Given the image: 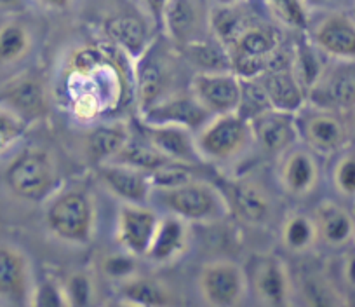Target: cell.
Here are the masks:
<instances>
[{
  "mask_svg": "<svg viewBox=\"0 0 355 307\" xmlns=\"http://www.w3.org/2000/svg\"><path fill=\"white\" fill-rule=\"evenodd\" d=\"M230 196L227 197L230 210H234L245 224L263 225L272 215V201L258 183L242 180L232 183Z\"/></svg>",
  "mask_w": 355,
  "mask_h": 307,
  "instance_id": "23",
  "label": "cell"
},
{
  "mask_svg": "<svg viewBox=\"0 0 355 307\" xmlns=\"http://www.w3.org/2000/svg\"><path fill=\"white\" fill-rule=\"evenodd\" d=\"M129 140L131 131L125 122H108L91 129L85 138V152L94 165L100 166L114 161Z\"/></svg>",
  "mask_w": 355,
  "mask_h": 307,
  "instance_id": "24",
  "label": "cell"
},
{
  "mask_svg": "<svg viewBox=\"0 0 355 307\" xmlns=\"http://www.w3.org/2000/svg\"><path fill=\"white\" fill-rule=\"evenodd\" d=\"M266 8L284 28L296 32L309 28L310 13L306 0H266Z\"/></svg>",
  "mask_w": 355,
  "mask_h": 307,
  "instance_id": "34",
  "label": "cell"
},
{
  "mask_svg": "<svg viewBox=\"0 0 355 307\" xmlns=\"http://www.w3.org/2000/svg\"><path fill=\"white\" fill-rule=\"evenodd\" d=\"M216 4H239V2H245V0H214Z\"/></svg>",
  "mask_w": 355,
  "mask_h": 307,
  "instance_id": "47",
  "label": "cell"
},
{
  "mask_svg": "<svg viewBox=\"0 0 355 307\" xmlns=\"http://www.w3.org/2000/svg\"><path fill=\"white\" fill-rule=\"evenodd\" d=\"M291 68L296 77H298L300 83H302V86L305 88L306 93L315 84V81L319 79V75L324 70V67H320V61L317 58L315 51L310 46L296 47L295 63H293Z\"/></svg>",
  "mask_w": 355,
  "mask_h": 307,
  "instance_id": "37",
  "label": "cell"
},
{
  "mask_svg": "<svg viewBox=\"0 0 355 307\" xmlns=\"http://www.w3.org/2000/svg\"><path fill=\"white\" fill-rule=\"evenodd\" d=\"M98 176L105 189L122 203L146 204L153 190L150 173L131 168L122 163H103L98 166Z\"/></svg>",
  "mask_w": 355,
  "mask_h": 307,
  "instance_id": "15",
  "label": "cell"
},
{
  "mask_svg": "<svg viewBox=\"0 0 355 307\" xmlns=\"http://www.w3.org/2000/svg\"><path fill=\"white\" fill-rule=\"evenodd\" d=\"M213 115L197 101L192 93L167 94L157 103L141 110L143 124L182 126L197 133Z\"/></svg>",
  "mask_w": 355,
  "mask_h": 307,
  "instance_id": "12",
  "label": "cell"
},
{
  "mask_svg": "<svg viewBox=\"0 0 355 307\" xmlns=\"http://www.w3.org/2000/svg\"><path fill=\"white\" fill-rule=\"evenodd\" d=\"M33 37L28 26L19 22L0 25V65H15L28 56Z\"/></svg>",
  "mask_w": 355,
  "mask_h": 307,
  "instance_id": "31",
  "label": "cell"
},
{
  "mask_svg": "<svg viewBox=\"0 0 355 307\" xmlns=\"http://www.w3.org/2000/svg\"><path fill=\"white\" fill-rule=\"evenodd\" d=\"M200 2L202 0H167L160 26L173 42L187 46L200 39L204 22Z\"/></svg>",
  "mask_w": 355,
  "mask_h": 307,
  "instance_id": "20",
  "label": "cell"
},
{
  "mask_svg": "<svg viewBox=\"0 0 355 307\" xmlns=\"http://www.w3.org/2000/svg\"><path fill=\"white\" fill-rule=\"evenodd\" d=\"M242 4H216L211 9L209 16H207V26L211 32L214 33L216 40H220L225 47L241 33V30L245 25H249V19L245 18L244 11H242Z\"/></svg>",
  "mask_w": 355,
  "mask_h": 307,
  "instance_id": "30",
  "label": "cell"
},
{
  "mask_svg": "<svg viewBox=\"0 0 355 307\" xmlns=\"http://www.w3.org/2000/svg\"><path fill=\"white\" fill-rule=\"evenodd\" d=\"M23 0H0V9H16L21 6Z\"/></svg>",
  "mask_w": 355,
  "mask_h": 307,
  "instance_id": "46",
  "label": "cell"
},
{
  "mask_svg": "<svg viewBox=\"0 0 355 307\" xmlns=\"http://www.w3.org/2000/svg\"><path fill=\"white\" fill-rule=\"evenodd\" d=\"M249 124H251L252 142L258 143L268 154L288 152L300 138L296 114L291 112L268 108L249 119Z\"/></svg>",
  "mask_w": 355,
  "mask_h": 307,
  "instance_id": "13",
  "label": "cell"
},
{
  "mask_svg": "<svg viewBox=\"0 0 355 307\" xmlns=\"http://www.w3.org/2000/svg\"><path fill=\"white\" fill-rule=\"evenodd\" d=\"M190 93L211 115L232 114L241 105L242 79L234 70L197 72L190 81Z\"/></svg>",
  "mask_w": 355,
  "mask_h": 307,
  "instance_id": "9",
  "label": "cell"
},
{
  "mask_svg": "<svg viewBox=\"0 0 355 307\" xmlns=\"http://www.w3.org/2000/svg\"><path fill=\"white\" fill-rule=\"evenodd\" d=\"M251 288L263 306L282 307L291 304L293 283L288 265L279 257H263L252 269Z\"/></svg>",
  "mask_w": 355,
  "mask_h": 307,
  "instance_id": "14",
  "label": "cell"
},
{
  "mask_svg": "<svg viewBox=\"0 0 355 307\" xmlns=\"http://www.w3.org/2000/svg\"><path fill=\"white\" fill-rule=\"evenodd\" d=\"M159 218V215L145 204L122 203L115 224V238L119 247L136 258L145 257Z\"/></svg>",
  "mask_w": 355,
  "mask_h": 307,
  "instance_id": "11",
  "label": "cell"
},
{
  "mask_svg": "<svg viewBox=\"0 0 355 307\" xmlns=\"http://www.w3.org/2000/svg\"><path fill=\"white\" fill-rule=\"evenodd\" d=\"M281 32L265 23H249L227 46L232 70L241 79H256L270 68L279 67L277 51Z\"/></svg>",
  "mask_w": 355,
  "mask_h": 307,
  "instance_id": "4",
  "label": "cell"
},
{
  "mask_svg": "<svg viewBox=\"0 0 355 307\" xmlns=\"http://www.w3.org/2000/svg\"><path fill=\"white\" fill-rule=\"evenodd\" d=\"M306 97L315 107L334 112L355 108V60H334L326 67Z\"/></svg>",
  "mask_w": 355,
  "mask_h": 307,
  "instance_id": "8",
  "label": "cell"
},
{
  "mask_svg": "<svg viewBox=\"0 0 355 307\" xmlns=\"http://www.w3.org/2000/svg\"><path fill=\"white\" fill-rule=\"evenodd\" d=\"M141 2L145 4L146 13L152 16L155 25H160V19H162V13L166 9L167 0H141Z\"/></svg>",
  "mask_w": 355,
  "mask_h": 307,
  "instance_id": "44",
  "label": "cell"
},
{
  "mask_svg": "<svg viewBox=\"0 0 355 307\" xmlns=\"http://www.w3.org/2000/svg\"><path fill=\"white\" fill-rule=\"evenodd\" d=\"M33 2L49 11H64L71 6V0H33Z\"/></svg>",
  "mask_w": 355,
  "mask_h": 307,
  "instance_id": "45",
  "label": "cell"
},
{
  "mask_svg": "<svg viewBox=\"0 0 355 307\" xmlns=\"http://www.w3.org/2000/svg\"><path fill=\"white\" fill-rule=\"evenodd\" d=\"M312 44L333 60H355V19L343 13L324 16L312 30Z\"/></svg>",
  "mask_w": 355,
  "mask_h": 307,
  "instance_id": "16",
  "label": "cell"
},
{
  "mask_svg": "<svg viewBox=\"0 0 355 307\" xmlns=\"http://www.w3.org/2000/svg\"><path fill=\"white\" fill-rule=\"evenodd\" d=\"M341 276H343V281L348 288H352L355 292V244H348L347 251L343 255V260H341Z\"/></svg>",
  "mask_w": 355,
  "mask_h": 307,
  "instance_id": "43",
  "label": "cell"
},
{
  "mask_svg": "<svg viewBox=\"0 0 355 307\" xmlns=\"http://www.w3.org/2000/svg\"><path fill=\"white\" fill-rule=\"evenodd\" d=\"M28 121L11 105L0 103V156L12 149L25 136Z\"/></svg>",
  "mask_w": 355,
  "mask_h": 307,
  "instance_id": "35",
  "label": "cell"
},
{
  "mask_svg": "<svg viewBox=\"0 0 355 307\" xmlns=\"http://www.w3.org/2000/svg\"><path fill=\"white\" fill-rule=\"evenodd\" d=\"M296 121H298L300 138L313 154L334 156L347 147L350 131L338 112L315 107V105H313V110L309 112L303 107L296 114Z\"/></svg>",
  "mask_w": 355,
  "mask_h": 307,
  "instance_id": "7",
  "label": "cell"
},
{
  "mask_svg": "<svg viewBox=\"0 0 355 307\" xmlns=\"http://www.w3.org/2000/svg\"><path fill=\"white\" fill-rule=\"evenodd\" d=\"M281 241L284 248L293 254H305L312 250L319 241V233L313 217L300 211H293L284 218L281 227Z\"/></svg>",
  "mask_w": 355,
  "mask_h": 307,
  "instance_id": "28",
  "label": "cell"
},
{
  "mask_svg": "<svg viewBox=\"0 0 355 307\" xmlns=\"http://www.w3.org/2000/svg\"><path fill=\"white\" fill-rule=\"evenodd\" d=\"M185 53L192 63L200 68V72H216V70H232L230 54L227 47L220 40H193L187 44Z\"/></svg>",
  "mask_w": 355,
  "mask_h": 307,
  "instance_id": "32",
  "label": "cell"
},
{
  "mask_svg": "<svg viewBox=\"0 0 355 307\" xmlns=\"http://www.w3.org/2000/svg\"><path fill=\"white\" fill-rule=\"evenodd\" d=\"M303 295L309 299V304H312V306H336V304H341L340 293L333 288V285L327 283V279L319 278V276L306 279Z\"/></svg>",
  "mask_w": 355,
  "mask_h": 307,
  "instance_id": "41",
  "label": "cell"
},
{
  "mask_svg": "<svg viewBox=\"0 0 355 307\" xmlns=\"http://www.w3.org/2000/svg\"><path fill=\"white\" fill-rule=\"evenodd\" d=\"M197 179L193 173V165H185V163H174L167 161L155 172L150 173V180H152L153 189H173V187L182 185V183L190 182V180Z\"/></svg>",
  "mask_w": 355,
  "mask_h": 307,
  "instance_id": "36",
  "label": "cell"
},
{
  "mask_svg": "<svg viewBox=\"0 0 355 307\" xmlns=\"http://www.w3.org/2000/svg\"><path fill=\"white\" fill-rule=\"evenodd\" d=\"M256 79L261 84L270 107L275 110L298 114L305 107L306 91L291 67L279 65V67L266 70Z\"/></svg>",
  "mask_w": 355,
  "mask_h": 307,
  "instance_id": "18",
  "label": "cell"
},
{
  "mask_svg": "<svg viewBox=\"0 0 355 307\" xmlns=\"http://www.w3.org/2000/svg\"><path fill=\"white\" fill-rule=\"evenodd\" d=\"M159 192L160 203L169 210V213L192 224H216L230 213L227 196L213 183L200 179Z\"/></svg>",
  "mask_w": 355,
  "mask_h": 307,
  "instance_id": "3",
  "label": "cell"
},
{
  "mask_svg": "<svg viewBox=\"0 0 355 307\" xmlns=\"http://www.w3.org/2000/svg\"><path fill=\"white\" fill-rule=\"evenodd\" d=\"M64 295H67V304L71 307L78 306H91L94 302V288L93 278L87 272H73L67 283H63Z\"/></svg>",
  "mask_w": 355,
  "mask_h": 307,
  "instance_id": "38",
  "label": "cell"
},
{
  "mask_svg": "<svg viewBox=\"0 0 355 307\" xmlns=\"http://www.w3.org/2000/svg\"><path fill=\"white\" fill-rule=\"evenodd\" d=\"M352 129H354V131H355V108H354V110H352Z\"/></svg>",
  "mask_w": 355,
  "mask_h": 307,
  "instance_id": "49",
  "label": "cell"
},
{
  "mask_svg": "<svg viewBox=\"0 0 355 307\" xmlns=\"http://www.w3.org/2000/svg\"><path fill=\"white\" fill-rule=\"evenodd\" d=\"M6 183L16 197L28 203H46L60 189V169L44 149H25L6 169Z\"/></svg>",
  "mask_w": 355,
  "mask_h": 307,
  "instance_id": "2",
  "label": "cell"
},
{
  "mask_svg": "<svg viewBox=\"0 0 355 307\" xmlns=\"http://www.w3.org/2000/svg\"><path fill=\"white\" fill-rule=\"evenodd\" d=\"M319 241L331 248H347L355 241V218L334 201H322L313 211Z\"/></svg>",
  "mask_w": 355,
  "mask_h": 307,
  "instance_id": "21",
  "label": "cell"
},
{
  "mask_svg": "<svg viewBox=\"0 0 355 307\" xmlns=\"http://www.w3.org/2000/svg\"><path fill=\"white\" fill-rule=\"evenodd\" d=\"M136 257L129 254H117L110 255L108 258H105L103 269L107 272V276L117 279V281H125V279L132 278L135 276V267H136Z\"/></svg>",
  "mask_w": 355,
  "mask_h": 307,
  "instance_id": "42",
  "label": "cell"
},
{
  "mask_svg": "<svg viewBox=\"0 0 355 307\" xmlns=\"http://www.w3.org/2000/svg\"><path fill=\"white\" fill-rule=\"evenodd\" d=\"M108 37L115 46L121 47L125 54L136 58L148 51V30L145 23L132 15L114 16L105 25Z\"/></svg>",
  "mask_w": 355,
  "mask_h": 307,
  "instance_id": "26",
  "label": "cell"
},
{
  "mask_svg": "<svg viewBox=\"0 0 355 307\" xmlns=\"http://www.w3.org/2000/svg\"><path fill=\"white\" fill-rule=\"evenodd\" d=\"M6 103L11 105L18 114H21L26 121H30V119L39 117L46 112V91L39 81L26 77V79L18 81L9 88Z\"/></svg>",
  "mask_w": 355,
  "mask_h": 307,
  "instance_id": "29",
  "label": "cell"
},
{
  "mask_svg": "<svg viewBox=\"0 0 355 307\" xmlns=\"http://www.w3.org/2000/svg\"><path fill=\"white\" fill-rule=\"evenodd\" d=\"M334 189L345 197H355V154H343L333 169Z\"/></svg>",
  "mask_w": 355,
  "mask_h": 307,
  "instance_id": "39",
  "label": "cell"
},
{
  "mask_svg": "<svg viewBox=\"0 0 355 307\" xmlns=\"http://www.w3.org/2000/svg\"><path fill=\"white\" fill-rule=\"evenodd\" d=\"M171 299H173L171 290L157 279L132 276L122 283V306H167V304L173 302Z\"/></svg>",
  "mask_w": 355,
  "mask_h": 307,
  "instance_id": "27",
  "label": "cell"
},
{
  "mask_svg": "<svg viewBox=\"0 0 355 307\" xmlns=\"http://www.w3.org/2000/svg\"><path fill=\"white\" fill-rule=\"evenodd\" d=\"M279 180L289 196H309L319 182V165L312 150H288L281 165Z\"/></svg>",
  "mask_w": 355,
  "mask_h": 307,
  "instance_id": "22",
  "label": "cell"
},
{
  "mask_svg": "<svg viewBox=\"0 0 355 307\" xmlns=\"http://www.w3.org/2000/svg\"><path fill=\"white\" fill-rule=\"evenodd\" d=\"M143 136L169 161L193 166L202 163L196 145V133L190 129L171 124H143Z\"/></svg>",
  "mask_w": 355,
  "mask_h": 307,
  "instance_id": "17",
  "label": "cell"
},
{
  "mask_svg": "<svg viewBox=\"0 0 355 307\" xmlns=\"http://www.w3.org/2000/svg\"><path fill=\"white\" fill-rule=\"evenodd\" d=\"M326 2H331V0H306V4H315V6H322L326 4Z\"/></svg>",
  "mask_w": 355,
  "mask_h": 307,
  "instance_id": "48",
  "label": "cell"
},
{
  "mask_svg": "<svg viewBox=\"0 0 355 307\" xmlns=\"http://www.w3.org/2000/svg\"><path fill=\"white\" fill-rule=\"evenodd\" d=\"M251 142V124L237 112L213 115L196 133V145L202 161H232L245 152Z\"/></svg>",
  "mask_w": 355,
  "mask_h": 307,
  "instance_id": "5",
  "label": "cell"
},
{
  "mask_svg": "<svg viewBox=\"0 0 355 307\" xmlns=\"http://www.w3.org/2000/svg\"><path fill=\"white\" fill-rule=\"evenodd\" d=\"M30 306H39V307L68 306L63 285L54 281V279H44V281L35 283V288H33L32 302H30Z\"/></svg>",
  "mask_w": 355,
  "mask_h": 307,
  "instance_id": "40",
  "label": "cell"
},
{
  "mask_svg": "<svg viewBox=\"0 0 355 307\" xmlns=\"http://www.w3.org/2000/svg\"><path fill=\"white\" fill-rule=\"evenodd\" d=\"M114 161L128 165L131 168L141 169V172L152 173L162 165H166L169 159L164 158L162 154L148 140H143V142H132V140H129L128 145L119 152V156Z\"/></svg>",
  "mask_w": 355,
  "mask_h": 307,
  "instance_id": "33",
  "label": "cell"
},
{
  "mask_svg": "<svg viewBox=\"0 0 355 307\" xmlns=\"http://www.w3.org/2000/svg\"><path fill=\"white\" fill-rule=\"evenodd\" d=\"M189 247V222L169 213L159 218L145 257L153 264H171Z\"/></svg>",
  "mask_w": 355,
  "mask_h": 307,
  "instance_id": "19",
  "label": "cell"
},
{
  "mask_svg": "<svg viewBox=\"0 0 355 307\" xmlns=\"http://www.w3.org/2000/svg\"><path fill=\"white\" fill-rule=\"evenodd\" d=\"M44 204V222L56 240L77 247L93 241L98 210L91 190L80 185L58 189Z\"/></svg>",
  "mask_w": 355,
  "mask_h": 307,
  "instance_id": "1",
  "label": "cell"
},
{
  "mask_svg": "<svg viewBox=\"0 0 355 307\" xmlns=\"http://www.w3.org/2000/svg\"><path fill=\"white\" fill-rule=\"evenodd\" d=\"M199 293L207 306H239L248 292L244 269L232 260H213L202 265L197 279Z\"/></svg>",
  "mask_w": 355,
  "mask_h": 307,
  "instance_id": "6",
  "label": "cell"
},
{
  "mask_svg": "<svg viewBox=\"0 0 355 307\" xmlns=\"http://www.w3.org/2000/svg\"><path fill=\"white\" fill-rule=\"evenodd\" d=\"M35 288L32 262L21 248L0 243V304L30 306Z\"/></svg>",
  "mask_w": 355,
  "mask_h": 307,
  "instance_id": "10",
  "label": "cell"
},
{
  "mask_svg": "<svg viewBox=\"0 0 355 307\" xmlns=\"http://www.w3.org/2000/svg\"><path fill=\"white\" fill-rule=\"evenodd\" d=\"M136 67V98H138L139 112L148 108L150 105L162 100L166 94L167 84V68L159 60L146 51L143 56L138 58Z\"/></svg>",
  "mask_w": 355,
  "mask_h": 307,
  "instance_id": "25",
  "label": "cell"
}]
</instances>
